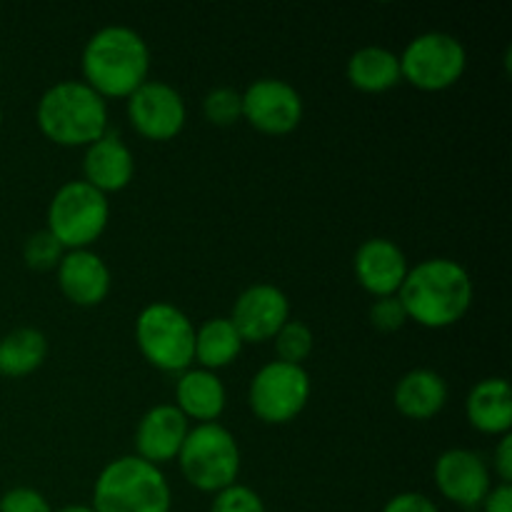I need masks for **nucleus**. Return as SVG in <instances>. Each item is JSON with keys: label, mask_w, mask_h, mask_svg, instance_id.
<instances>
[{"label": "nucleus", "mask_w": 512, "mask_h": 512, "mask_svg": "<svg viewBox=\"0 0 512 512\" xmlns=\"http://www.w3.org/2000/svg\"><path fill=\"white\" fill-rule=\"evenodd\" d=\"M188 430V418L175 405H155L140 418L138 430H135L138 458L148 460L158 468L170 460H178Z\"/></svg>", "instance_id": "obj_15"}, {"label": "nucleus", "mask_w": 512, "mask_h": 512, "mask_svg": "<svg viewBox=\"0 0 512 512\" xmlns=\"http://www.w3.org/2000/svg\"><path fill=\"white\" fill-rule=\"evenodd\" d=\"M63 255H65V248L48 233V230H38V233L30 235L23 245L25 265L33 270L58 268Z\"/></svg>", "instance_id": "obj_26"}, {"label": "nucleus", "mask_w": 512, "mask_h": 512, "mask_svg": "<svg viewBox=\"0 0 512 512\" xmlns=\"http://www.w3.org/2000/svg\"><path fill=\"white\" fill-rule=\"evenodd\" d=\"M35 120L50 143L88 148L108 133V100L83 80H63L45 90L35 108Z\"/></svg>", "instance_id": "obj_3"}, {"label": "nucleus", "mask_w": 512, "mask_h": 512, "mask_svg": "<svg viewBox=\"0 0 512 512\" xmlns=\"http://www.w3.org/2000/svg\"><path fill=\"white\" fill-rule=\"evenodd\" d=\"M58 285L65 298L80 308L100 305L110 293V268L93 250H65L58 268Z\"/></svg>", "instance_id": "obj_16"}, {"label": "nucleus", "mask_w": 512, "mask_h": 512, "mask_svg": "<svg viewBox=\"0 0 512 512\" xmlns=\"http://www.w3.org/2000/svg\"><path fill=\"white\" fill-rule=\"evenodd\" d=\"M108 220V195L90 188L85 180H70L50 200L45 230L65 250H88L105 233Z\"/></svg>", "instance_id": "obj_7"}, {"label": "nucleus", "mask_w": 512, "mask_h": 512, "mask_svg": "<svg viewBox=\"0 0 512 512\" xmlns=\"http://www.w3.org/2000/svg\"><path fill=\"white\" fill-rule=\"evenodd\" d=\"M83 83L103 100L130 98L150 73V48L125 25L98 30L83 48Z\"/></svg>", "instance_id": "obj_2"}, {"label": "nucleus", "mask_w": 512, "mask_h": 512, "mask_svg": "<svg viewBox=\"0 0 512 512\" xmlns=\"http://www.w3.org/2000/svg\"><path fill=\"white\" fill-rule=\"evenodd\" d=\"M243 345V338L235 330V325L230 323V318L205 320L200 328H195L193 363H198L203 370L215 373V370L228 368L230 363H235Z\"/></svg>", "instance_id": "obj_22"}, {"label": "nucleus", "mask_w": 512, "mask_h": 512, "mask_svg": "<svg viewBox=\"0 0 512 512\" xmlns=\"http://www.w3.org/2000/svg\"><path fill=\"white\" fill-rule=\"evenodd\" d=\"M243 118L265 135H288L303 120V98L285 80L260 78L243 93Z\"/></svg>", "instance_id": "obj_11"}, {"label": "nucleus", "mask_w": 512, "mask_h": 512, "mask_svg": "<svg viewBox=\"0 0 512 512\" xmlns=\"http://www.w3.org/2000/svg\"><path fill=\"white\" fill-rule=\"evenodd\" d=\"M128 118L135 133L163 143V140H173L183 130L188 110H185L183 95L173 85L145 80L128 98Z\"/></svg>", "instance_id": "obj_10"}, {"label": "nucleus", "mask_w": 512, "mask_h": 512, "mask_svg": "<svg viewBox=\"0 0 512 512\" xmlns=\"http://www.w3.org/2000/svg\"><path fill=\"white\" fill-rule=\"evenodd\" d=\"M468 68V53L465 45L450 33H423L405 45L400 55V73L425 93H440L448 90L463 78Z\"/></svg>", "instance_id": "obj_8"}, {"label": "nucleus", "mask_w": 512, "mask_h": 512, "mask_svg": "<svg viewBox=\"0 0 512 512\" xmlns=\"http://www.w3.org/2000/svg\"><path fill=\"white\" fill-rule=\"evenodd\" d=\"M440 495L460 508H478L493 490L490 468L473 450H445L433 468Z\"/></svg>", "instance_id": "obj_12"}, {"label": "nucleus", "mask_w": 512, "mask_h": 512, "mask_svg": "<svg viewBox=\"0 0 512 512\" xmlns=\"http://www.w3.org/2000/svg\"><path fill=\"white\" fill-rule=\"evenodd\" d=\"M310 400V375L303 365L273 360L250 383V408L268 425H285L298 418Z\"/></svg>", "instance_id": "obj_9"}, {"label": "nucleus", "mask_w": 512, "mask_h": 512, "mask_svg": "<svg viewBox=\"0 0 512 512\" xmlns=\"http://www.w3.org/2000/svg\"><path fill=\"white\" fill-rule=\"evenodd\" d=\"M383 512H440L438 505L423 493H400L385 503Z\"/></svg>", "instance_id": "obj_30"}, {"label": "nucleus", "mask_w": 512, "mask_h": 512, "mask_svg": "<svg viewBox=\"0 0 512 512\" xmlns=\"http://www.w3.org/2000/svg\"><path fill=\"white\" fill-rule=\"evenodd\" d=\"M0 512H53V508L38 490L13 488L0 498Z\"/></svg>", "instance_id": "obj_29"}, {"label": "nucleus", "mask_w": 512, "mask_h": 512, "mask_svg": "<svg viewBox=\"0 0 512 512\" xmlns=\"http://www.w3.org/2000/svg\"><path fill=\"white\" fill-rule=\"evenodd\" d=\"M480 508L483 512H512V485H495Z\"/></svg>", "instance_id": "obj_32"}, {"label": "nucleus", "mask_w": 512, "mask_h": 512, "mask_svg": "<svg viewBox=\"0 0 512 512\" xmlns=\"http://www.w3.org/2000/svg\"><path fill=\"white\" fill-rule=\"evenodd\" d=\"M273 340L280 363L303 365L313 353V330L300 320H288Z\"/></svg>", "instance_id": "obj_24"}, {"label": "nucleus", "mask_w": 512, "mask_h": 512, "mask_svg": "<svg viewBox=\"0 0 512 512\" xmlns=\"http://www.w3.org/2000/svg\"><path fill=\"white\" fill-rule=\"evenodd\" d=\"M210 512H265V505L253 488L235 483L215 493Z\"/></svg>", "instance_id": "obj_27"}, {"label": "nucleus", "mask_w": 512, "mask_h": 512, "mask_svg": "<svg viewBox=\"0 0 512 512\" xmlns=\"http://www.w3.org/2000/svg\"><path fill=\"white\" fill-rule=\"evenodd\" d=\"M348 80L360 93H385L403 80L400 55L380 45L360 48L348 60Z\"/></svg>", "instance_id": "obj_21"}, {"label": "nucleus", "mask_w": 512, "mask_h": 512, "mask_svg": "<svg viewBox=\"0 0 512 512\" xmlns=\"http://www.w3.org/2000/svg\"><path fill=\"white\" fill-rule=\"evenodd\" d=\"M358 283L375 298L398 295L410 265L403 250L388 238H370L358 248L353 260Z\"/></svg>", "instance_id": "obj_14"}, {"label": "nucleus", "mask_w": 512, "mask_h": 512, "mask_svg": "<svg viewBox=\"0 0 512 512\" xmlns=\"http://www.w3.org/2000/svg\"><path fill=\"white\" fill-rule=\"evenodd\" d=\"M58 512H95L90 505H68V508L58 510Z\"/></svg>", "instance_id": "obj_33"}, {"label": "nucleus", "mask_w": 512, "mask_h": 512, "mask_svg": "<svg viewBox=\"0 0 512 512\" xmlns=\"http://www.w3.org/2000/svg\"><path fill=\"white\" fill-rule=\"evenodd\" d=\"M135 340L153 368L163 373H185L195 358V325L170 303H153L135 320Z\"/></svg>", "instance_id": "obj_6"}, {"label": "nucleus", "mask_w": 512, "mask_h": 512, "mask_svg": "<svg viewBox=\"0 0 512 512\" xmlns=\"http://www.w3.org/2000/svg\"><path fill=\"white\" fill-rule=\"evenodd\" d=\"M468 423L478 433L508 435L512 428V390L505 378H485L465 400Z\"/></svg>", "instance_id": "obj_18"}, {"label": "nucleus", "mask_w": 512, "mask_h": 512, "mask_svg": "<svg viewBox=\"0 0 512 512\" xmlns=\"http://www.w3.org/2000/svg\"><path fill=\"white\" fill-rule=\"evenodd\" d=\"M0 125H3V110H0Z\"/></svg>", "instance_id": "obj_34"}, {"label": "nucleus", "mask_w": 512, "mask_h": 512, "mask_svg": "<svg viewBox=\"0 0 512 512\" xmlns=\"http://www.w3.org/2000/svg\"><path fill=\"white\" fill-rule=\"evenodd\" d=\"M135 173V160L128 145L113 133H105L85 148L83 180L98 193H120L130 185Z\"/></svg>", "instance_id": "obj_17"}, {"label": "nucleus", "mask_w": 512, "mask_h": 512, "mask_svg": "<svg viewBox=\"0 0 512 512\" xmlns=\"http://www.w3.org/2000/svg\"><path fill=\"white\" fill-rule=\"evenodd\" d=\"M290 320V303L285 293L275 285L260 283L250 285L240 293L233 305V318L230 323L240 333L243 343H268L278 335Z\"/></svg>", "instance_id": "obj_13"}, {"label": "nucleus", "mask_w": 512, "mask_h": 512, "mask_svg": "<svg viewBox=\"0 0 512 512\" xmlns=\"http://www.w3.org/2000/svg\"><path fill=\"white\" fill-rule=\"evenodd\" d=\"M48 340L35 328H18L0 338V375L25 378L43 365Z\"/></svg>", "instance_id": "obj_23"}, {"label": "nucleus", "mask_w": 512, "mask_h": 512, "mask_svg": "<svg viewBox=\"0 0 512 512\" xmlns=\"http://www.w3.org/2000/svg\"><path fill=\"white\" fill-rule=\"evenodd\" d=\"M370 323L378 328L380 333H395L408 323V313H405L403 303L398 295H385V298H375L370 305Z\"/></svg>", "instance_id": "obj_28"}, {"label": "nucleus", "mask_w": 512, "mask_h": 512, "mask_svg": "<svg viewBox=\"0 0 512 512\" xmlns=\"http://www.w3.org/2000/svg\"><path fill=\"white\" fill-rule=\"evenodd\" d=\"M178 463L195 490L220 493L238 480L240 448L223 425L203 423L188 430Z\"/></svg>", "instance_id": "obj_5"}, {"label": "nucleus", "mask_w": 512, "mask_h": 512, "mask_svg": "<svg viewBox=\"0 0 512 512\" xmlns=\"http://www.w3.org/2000/svg\"><path fill=\"white\" fill-rule=\"evenodd\" d=\"M175 400V408L188 420H198V425L215 423L225 410V388L210 370L188 368L175 383Z\"/></svg>", "instance_id": "obj_19"}, {"label": "nucleus", "mask_w": 512, "mask_h": 512, "mask_svg": "<svg viewBox=\"0 0 512 512\" xmlns=\"http://www.w3.org/2000/svg\"><path fill=\"white\" fill-rule=\"evenodd\" d=\"M408 320L430 330H443L465 318L473 305V280L450 258H428L413 265L398 290Z\"/></svg>", "instance_id": "obj_1"}, {"label": "nucleus", "mask_w": 512, "mask_h": 512, "mask_svg": "<svg viewBox=\"0 0 512 512\" xmlns=\"http://www.w3.org/2000/svg\"><path fill=\"white\" fill-rule=\"evenodd\" d=\"M205 118L213 125L228 128L243 118V93L235 88H215L203 100Z\"/></svg>", "instance_id": "obj_25"}, {"label": "nucleus", "mask_w": 512, "mask_h": 512, "mask_svg": "<svg viewBox=\"0 0 512 512\" xmlns=\"http://www.w3.org/2000/svg\"><path fill=\"white\" fill-rule=\"evenodd\" d=\"M495 473H498L500 483L510 485L512 483V435H503L495 448Z\"/></svg>", "instance_id": "obj_31"}, {"label": "nucleus", "mask_w": 512, "mask_h": 512, "mask_svg": "<svg viewBox=\"0 0 512 512\" xmlns=\"http://www.w3.org/2000/svg\"><path fill=\"white\" fill-rule=\"evenodd\" d=\"M393 403L405 418L430 420L448 403V385L433 370H410L395 385Z\"/></svg>", "instance_id": "obj_20"}, {"label": "nucleus", "mask_w": 512, "mask_h": 512, "mask_svg": "<svg viewBox=\"0 0 512 512\" xmlns=\"http://www.w3.org/2000/svg\"><path fill=\"white\" fill-rule=\"evenodd\" d=\"M90 508L95 512H170L173 493L158 465L138 455H123L100 470Z\"/></svg>", "instance_id": "obj_4"}]
</instances>
